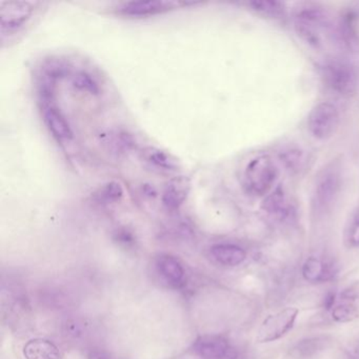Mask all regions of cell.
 I'll return each instance as SVG.
<instances>
[{"instance_id": "cell-7", "label": "cell", "mask_w": 359, "mask_h": 359, "mask_svg": "<svg viewBox=\"0 0 359 359\" xmlns=\"http://www.w3.org/2000/svg\"><path fill=\"white\" fill-rule=\"evenodd\" d=\"M34 5L29 1H3L0 3V31L13 35L29 21Z\"/></svg>"}, {"instance_id": "cell-19", "label": "cell", "mask_w": 359, "mask_h": 359, "mask_svg": "<svg viewBox=\"0 0 359 359\" xmlns=\"http://www.w3.org/2000/svg\"><path fill=\"white\" fill-rule=\"evenodd\" d=\"M123 188L119 182H109L103 184L95 193V200L101 204L119 202L123 198Z\"/></svg>"}, {"instance_id": "cell-25", "label": "cell", "mask_w": 359, "mask_h": 359, "mask_svg": "<svg viewBox=\"0 0 359 359\" xmlns=\"http://www.w3.org/2000/svg\"><path fill=\"white\" fill-rule=\"evenodd\" d=\"M133 145V139H132L131 136L125 133H119V135L115 136L114 141H113L115 150L121 152V153L129 151Z\"/></svg>"}, {"instance_id": "cell-8", "label": "cell", "mask_w": 359, "mask_h": 359, "mask_svg": "<svg viewBox=\"0 0 359 359\" xmlns=\"http://www.w3.org/2000/svg\"><path fill=\"white\" fill-rule=\"evenodd\" d=\"M196 354L204 359H234V350L226 338L222 336H202L193 346Z\"/></svg>"}, {"instance_id": "cell-17", "label": "cell", "mask_w": 359, "mask_h": 359, "mask_svg": "<svg viewBox=\"0 0 359 359\" xmlns=\"http://www.w3.org/2000/svg\"><path fill=\"white\" fill-rule=\"evenodd\" d=\"M157 268L162 277L171 285L177 286L184 281V268L175 257L171 255H161L158 259Z\"/></svg>"}, {"instance_id": "cell-18", "label": "cell", "mask_w": 359, "mask_h": 359, "mask_svg": "<svg viewBox=\"0 0 359 359\" xmlns=\"http://www.w3.org/2000/svg\"><path fill=\"white\" fill-rule=\"evenodd\" d=\"M328 340L326 338H311L298 342L292 351V355L296 358L307 359L315 356L326 348Z\"/></svg>"}, {"instance_id": "cell-3", "label": "cell", "mask_w": 359, "mask_h": 359, "mask_svg": "<svg viewBox=\"0 0 359 359\" xmlns=\"http://www.w3.org/2000/svg\"><path fill=\"white\" fill-rule=\"evenodd\" d=\"M324 85L340 96H351L358 88L356 69L344 60H332L322 68Z\"/></svg>"}, {"instance_id": "cell-6", "label": "cell", "mask_w": 359, "mask_h": 359, "mask_svg": "<svg viewBox=\"0 0 359 359\" xmlns=\"http://www.w3.org/2000/svg\"><path fill=\"white\" fill-rule=\"evenodd\" d=\"M298 313L297 308L288 307L265 317L257 332V342L268 344L287 335L293 329Z\"/></svg>"}, {"instance_id": "cell-13", "label": "cell", "mask_w": 359, "mask_h": 359, "mask_svg": "<svg viewBox=\"0 0 359 359\" xmlns=\"http://www.w3.org/2000/svg\"><path fill=\"white\" fill-rule=\"evenodd\" d=\"M302 276L312 283H322L333 279L336 275L335 265L318 257L311 256L306 259L302 265Z\"/></svg>"}, {"instance_id": "cell-2", "label": "cell", "mask_w": 359, "mask_h": 359, "mask_svg": "<svg viewBox=\"0 0 359 359\" xmlns=\"http://www.w3.org/2000/svg\"><path fill=\"white\" fill-rule=\"evenodd\" d=\"M342 172L336 164L324 168L317 176L312 193V206L318 214L328 212L340 195Z\"/></svg>"}, {"instance_id": "cell-24", "label": "cell", "mask_w": 359, "mask_h": 359, "mask_svg": "<svg viewBox=\"0 0 359 359\" xmlns=\"http://www.w3.org/2000/svg\"><path fill=\"white\" fill-rule=\"evenodd\" d=\"M281 161L290 171H299L304 167L305 156L299 150H288L281 154Z\"/></svg>"}, {"instance_id": "cell-10", "label": "cell", "mask_w": 359, "mask_h": 359, "mask_svg": "<svg viewBox=\"0 0 359 359\" xmlns=\"http://www.w3.org/2000/svg\"><path fill=\"white\" fill-rule=\"evenodd\" d=\"M261 208L270 217L281 222L290 220L295 214L293 204L281 186L274 189L263 198Z\"/></svg>"}, {"instance_id": "cell-1", "label": "cell", "mask_w": 359, "mask_h": 359, "mask_svg": "<svg viewBox=\"0 0 359 359\" xmlns=\"http://www.w3.org/2000/svg\"><path fill=\"white\" fill-rule=\"evenodd\" d=\"M279 169L273 158L261 154L250 160L243 172V189L253 198H265L273 191Z\"/></svg>"}, {"instance_id": "cell-11", "label": "cell", "mask_w": 359, "mask_h": 359, "mask_svg": "<svg viewBox=\"0 0 359 359\" xmlns=\"http://www.w3.org/2000/svg\"><path fill=\"white\" fill-rule=\"evenodd\" d=\"M190 190V180L186 176L171 178L162 192V206L168 211H177L186 202Z\"/></svg>"}, {"instance_id": "cell-23", "label": "cell", "mask_w": 359, "mask_h": 359, "mask_svg": "<svg viewBox=\"0 0 359 359\" xmlns=\"http://www.w3.org/2000/svg\"><path fill=\"white\" fill-rule=\"evenodd\" d=\"M73 86L82 92L89 94H97L99 92V87L93 77L85 72H78L73 77Z\"/></svg>"}, {"instance_id": "cell-14", "label": "cell", "mask_w": 359, "mask_h": 359, "mask_svg": "<svg viewBox=\"0 0 359 359\" xmlns=\"http://www.w3.org/2000/svg\"><path fill=\"white\" fill-rule=\"evenodd\" d=\"M211 254L215 261L227 267H236L247 259V253L243 247L232 243H218L211 247Z\"/></svg>"}, {"instance_id": "cell-4", "label": "cell", "mask_w": 359, "mask_h": 359, "mask_svg": "<svg viewBox=\"0 0 359 359\" xmlns=\"http://www.w3.org/2000/svg\"><path fill=\"white\" fill-rule=\"evenodd\" d=\"M296 33L307 44L322 46V33L329 29V18L322 10L306 8L296 14L294 19Z\"/></svg>"}, {"instance_id": "cell-9", "label": "cell", "mask_w": 359, "mask_h": 359, "mask_svg": "<svg viewBox=\"0 0 359 359\" xmlns=\"http://www.w3.org/2000/svg\"><path fill=\"white\" fill-rule=\"evenodd\" d=\"M175 8V3L162 0H138L128 1L119 6V14L127 17L143 18L158 15L171 11Z\"/></svg>"}, {"instance_id": "cell-12", "label": "cell", "mask_w": 359, "mask_h": 359, "mask_svg": "<svg viewBox=\"0 0 359 359\" xmlns=\"http://www.w3.org/2000/svg\"><path fill=\"white\" fill-rule=\"evenodd\" d=\"M44 121L50 133L58 141H70L73 138V131L68 121L58 107L52 103H44L42 107Z\"/></svg>"}, {"instance_id": "cell-20", "label": "cell", "mask_w": 359, "mask_h": 359, "mask_svg": "<svg viewBox=\"0 0 359 359\" xmlns=\"http://www.w3.org/2000/svg\"><path fill=\"white\" fill-rule=\"evenodd\" d=\"M249 5L255 12L268 18H281L286 11L283 3L276 0H254Z\"/></svg>"}, {"instance_id": "cell-15", "label": "cell", "mask_w": 359, "mask_h": 359, "mask_svg": "<svg viewBox=\"0 0 359 359\" xmlns=\"http://www.w3.org/2000/svg\"><path fill=\"white\" fill-rule=\"evenodd\" d=\"M141 158L151 167L164 172H175L180 168L178 160L171 154L155 147H146L141 151Z\"/></svg>"}, {"instance_id": "cell-26", "label": "cell", "mask_w": 359, "mask_h": 359, "mask_svg": "<svg viewBox=\"0 0 359 359\" xmlns=\"http://www.w3.org/2000/svg\"><path fill=\"white\" fill-rule=\"evenodd\" d=\"M336 295L335 293H329L326 295V299H324V308L328 311L333 309L335 307Z\"/></svg>"}, {"instance_id": "cell-5", "label": "cell", "mask_w": 359, "mask_h": 359, "mask_svg": "<svg viewBox=\"0 0 359 359\" xmlns=\"http://www.w3.org/2000/svg\"><path fill=\"white\" fill-rule=\"evenodd\" d=\"M340 111L333 103H318L312 109L308 117L310 134L318 141H326L335 134L340 125Z\"/></svg>"}, {"instance_id": "cell-16", "label": "cell", "mask_w": 359, "mask_h": 359, "mask_svg": "<svg viewBox=\"0 0 359 359\" xmlns=\"http://www.w3.org/2000/svg\"><path fill=\"white\" fill-rule=\"evenodd\" d=\"M24 355L26 359H60V350L53 342L46 340H30L24 348Z\"/></svg>"}, {"instance_id": "cell-22", "label": "cell", "mask_w": 359, "mask_h": 359, "mask_svg": "<svg viewBox=\"0 0 359 359\" xmlns=\"http://www.w3.org/2000/svg\"><path fill=\"white\" fill-rule=\"evenodd\" d=\"M344 241L351 249L359 247V209H357L349 219L344 232Z\"/></svg>"}, {"instance_id": "cell-21", "label": "cell", "mask_w": 359, "mask_h": 359, "mask_svg": "<svg viewBox=\"0 0 359 359\" xmlns=\"http://www.w3.org/2000/svg\"><path fill=\"white\" fill-rule=\"evenodd\" d=\"M331 317L338 324L354 322L359 317L358 308L353 305L352 302H344L340 305H335V307L331 310Z\"/></svg>"}]
</instances>
